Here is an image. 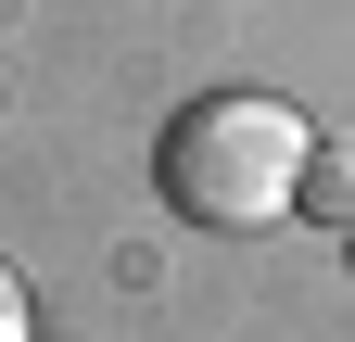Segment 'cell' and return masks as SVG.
<instances>
[{"instance_id": "cell-3", "label": "cell", "mask_w": 355, "mask_h": 342, "mask_svg": "<svg viewBox=\"0 0 355 342\" xmlns=\"http://www.w3.org/2000/svg\"><path fill=\"white\" fill-rule=\"evenodd\" d=\"M0 342H26V279L0 267Z\"/></svg>"}, {"instance_id": "cell-2", "label": "cell", "mask_w": 355, "mask_h": 342, "mask_svg": "<svg viewBox=\"0 0 355 342\" xmlns=\"http://www.w3.org/2000/svg\"><path fill=\"white\" fill-rule=\"evenodd\" d=\"M304 216H318V228H355V127L304 152Z\"/></svg>"}, {"instance_id": "cell-4", "label": "cell", "mask_w": 355, "mask_h": 342, "mask_svg": "<svg viewBox=\"0 0 355 342\" xmlns=\"http://www.w3.org/2000/svg\"><path fill=\"white\" fill-rule=\"evenodd\" d=\"M343 267H355V228H343Z\"/></svg>"}, {"instance_id": "cell-1", "label": "cell", "mask_w": 355, "mask_h": 342, "mask_svg": "<svg viewBox=\"0 0 355 342\" xmlns=\"http://www.w3.org/2000/svg\"><path fill=\"white\" fill-rule=\"evenodd\" d=\"M304 152H318V127H304L279 89H203V102L165 114L153 190H165L178 228L241 241V228H266V216H292V203H304Z\"/></svg>"}]
</instances>
